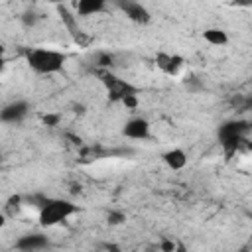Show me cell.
Segmentation results:
<instances>
[{"label": "cell", "mask_w": 252, "mask_h": 252, "mask_svg": "<svg viewBox=\"0 0 252 252\" xmlns=\"http://www.w3.org/2000/svg\"><path fill=\"white\" fill-rule=\"evenodd\" d=\"M67 55L49 47H32L26 51L28 67L37 75H55L65 67Z\"/></svg>", "instance_id": "obj_1"}, {"label": "cell", "mask_w": 252, "mask_h": 252, "mask_svg": "<svg viewBox=\"0 0 252 252\" xmlns=\"http://www.w3.org/2000/svg\"><path fill=\"white\" fill-rule=\"evenodd\" d=\"M77 211H79V207H77L73 201L49 197V199H41V203H39V213H37V220H39V226L49 228V226H57L59 222L67 220V219L73 217Z\"/></svg>", "instance_id": "obj_2"}, {"label": "cell", "mask_w": 252, "mask_h": 252, "mask_svg": "<svg viewBox=\"0 0 252 252\" xmlns=\"http://www.w3.org/2000/svg\"><path fill=\"white\" fill-rule=\"evenodd\" d=\"M248 130H250V124L246 120H228L219 126V140L226 150H234Z\"/></svg>", "instance_id": "obj_3"}, {"label": "cell", "mask_w": 252, "mask_h": 252, "mask_svg": "<svg viewBox=\"0 0 252 252\" xmlns=\"http://www.w3.org/2000/svg\"><path fill=\"white\" fill-rule=\"evenodd\" d=\"M102 83H104V87H106L108 98L114 100V102H124L128 96L138 94V89H136L132 83H128V81H124V79H120V77L102 75Z\"/></svg>", "instance_id": "obj_4"}, {"label": "cell", "mask_w": 252, "mask_h": 252, "mask_svg": "<svg viewBox=\"0 0 252 252\" xmlns=\"http://www.w3.org/2000/svg\"><path fill=\"white\" fill-rule=\"evenodd\" d=\"M150 130H152V124L144 116H132L122 126V134L126 138H130V140H148L150 138Z\"/></svg>", "instance_id": "obj_5"}, {"label": "cell", "mask_w": 252, "mask_h": 252, "mask_svg": "<svg viewBox=\"0 0 252 252\" xmlns=\"http://www.w3.org/2000/svg\"><path fill=\"white\" fill-rule=\"evenodd\" d=\"M28 114H30V102L28 100H12V102L4 104L0 118L4 124H20Z\"/></svg>", "instance_id": "obj_6"}, {"label": "cell", "mask_w": 252, "mask_h": 252, "mask_svg": "<svg viewBox=\"0 0 252 252\" xmlns=\"http://www.w3.org/2000/svg\"><path fill=\"white\" fill-rule=\"evenodd\" d=\"M116 6L122 10V14H124L128 20H132V22H136V24H148V22L152 20L150 10H148L144 4H140V2L126 0V2H116Z\"/></svg>", "instance_id": "obj_7"}, {"label": "cell", "mask_w": 252, "mask_h": 252, "mask_svg": "<svg viewBox=\"0 0 252 252\" xmlns=\"http://www.w3.org/2000/svg\"><path fill=\"white\" fill-rule=\"evenodd\" d=\"M47 236L41 232H28L16 240V250L20 252H37L47 246Z\"/></svg>", "instance_id": "obj_8"}, {"label": "cell", "mask_w": 252, "mask_h": 252, "mask_svg": "<svg viewBox=\"0 0 252 252\" xmlns=\"http://www.w3.org/2000/svg\"><path fill=\"white\" fill-rule=\"evenodd\" d=\"M77 16H96L108 8L104 0H79L73 4Z\"/></svg>", "instance_id": "obj_9"}, {"label": "cell", "mask_w": 252, "mask_h": 252, "mask_svg": "<svg viewBox=\"0 0 252 252\" xmlns=\"http://www.w3.org/2000/svg\"><path fill=\"white\" fill-rule=\"evenodd\" d=\"M161 159H163V163H165L169 169H173V171H181V169L187 165V154H185L181 148H169L167 152H163Z\"/></svg>", "instance_id": "obj_10"}, {"label": "cell", "mask_w": 252, "mask_h": 252, "mask_svg": "<svg viewBox=\"0 0 252 252\" xmlns=\"http://www.w3.org/2000/svg\"><path fill=\"white\" fill-rule=\"evenodd\" d=\"M156 61H158V67H159L163 73H167V75H177V73L181 71V67H183V59H181L179 55L159 53V55L156 57Z\"/></svg>", "instance_id": "obj_11"}, {"label": "cell", "mask_w": 252, "mask_h": 252, "mask_svg": "<svg viewBox=\"0 0 252 252\" xmlns=\"http://www.w3.org/2000/svg\"><path fill=\"white\" fill-rule=\"evenodd\" d=\"M203 39L211 45H226L228 43V33L220 28H209L203 32Z\"/></svg>", "instance_id": "obj_12"}, {"label": "cell", "mask_w": 252, "mask_h": 252, "mask_svg": "<svg viewBox=\"0 0 252 252\" xmlns=\"http://www.w3.org/2000/svg\"><path fill=\"white\" fill-rule=\"evenodd\" d=\"M20 20H22V24H24L26 28H33V26L39 22V16H37L33 10H26V12L20 16Z\"/></svg>", "instance_id": "obj_13"}, {"label": "cell", "mask_w": 252, "mask_h": 252, "mask_svg": "<svg viewBox=\"0 0 252 252\" xmlns=\"http://www.w3.org/2000/svg\"><path fill=\"white\" fill-rule=\"evenodd\" d=\"M126 220V215L124 213H120V211H110L108 213V222L110 224H122Z\"/></svg>", "instance_id": "obj_14"}, {"label": "cell", "mask_w": 252, "mask_h": 252, "mask_svg": "<svg viewBox=\"0 0 252 252\" xmlns=\"http://www.w3.org/2000/svg\"><path fill=\"white\" fill-rule=\"evenodd\" d=\"M96 65H100V67H110V65H112V55L100 53L98 59H96Z\"/></svg>", "instance_id": "obj_15"}, {"label": "cell", "mask_w": 252, "mask_h": 252, "mask_svg": "<svg viewBox=\"0 0 252 252\" xmlns=\"http://www.w3.org/2000/svg\"><path fill=\"white\" fill-rule=\"evenodd\" d=\"M238 106H240L242 110H252V94H244Z\"/></svg>", "instance_id": "obj_16"}, {"label": "cell", "mask_w": 252, "mask_h": 252, "mask_svg": "<svg viewBox=\"0 0 252 252\" xmlns=\"http://www.w3.org/2000/svg\"><path fill=\"white\" fill-rule=\"evenodd\" d=\"M43 122H45L47 126H57L59 114H45V116H43Z\"/></svg>", "instance_id": "obj_17"}, {"label": "cell", "mask_w": 252, "mask_h": 252, "mask_svg": "<svg viewBox=\"0 0 252 252\" xmlns=\"http://www.w3.org/2000/svg\"><path fill=\"white\" fill-rule=\"evenodd\" d=\"M124 106H130V108H134L136 104H138V94H132V96H128L124 102H122Z\"/></svg>", "instance_id": "obj_18"}, {"label": "cell", "mask_w": 252, "mask_h": 252, "mask_svg": "<svg viewBox=\"0 0 252 252\" xmlns=\"http://www.w3.org/2000/svg\"><path fill=\"white\" fill-rule=\"evenodd\" d=\"M161 248H163V252H173L175 250V244L173 242H163Z\"/></svg>", "instance_id": "obj_19"}, {"label": "cell", "mask_w": 252, "mask_h": 252, "mask_svg": "<svg viewBox=\"0 0 252 252\" xmlns=\"http://www.w3.org/2000/svg\"><path fill=\"white\" fill-rule=\"evenodd\" d=\"M250 220H252V215H250Z\"/></svg>", "instance_id": "obj_20"}]
</instances>
